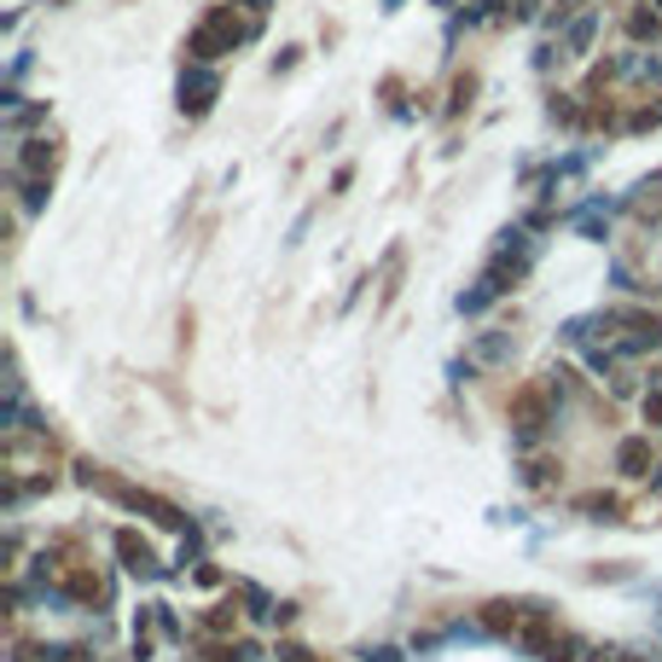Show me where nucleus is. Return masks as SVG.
Segmentation results:
<instances>
[{"mask_svg":"<svg viewBox=\"0 0 662 662\" xmlns=\"http://www.w3.org/2000/svg\"><path fill=\"white\" fill-rule=\"evenodd\" d=\"M111 546H117V558H122V570H129V575H151V570H158V546H151L140 529H117Z\"/></svg>","mask_w":662,"mask_h":662,"instance_id":"6","label":"nucleus"},{"mask_svg":"<svg viewBox=\"0 0 662 662\" xmlns=\"http://www.w3.org/2000/svg\"><path fill=\"white\" fill-rule=\"evenodd\" d=\"M59 158H64L59 134H30V140L18 146V158H12V187H36V192H47V181L59 174Z\"/></svg>","mask_w":662,"mask_h":662,"instance_id":"2","label":"nucleus"},{"mask_svg":"<svg viewBox=\"0 0 662 662\" xmlns=\"http://www.w3.org/2000/svg\"><path fill=\"white\" fill-rule=\"evenodd\" d=\"M471 99H477V70H460V76H453V106H448V117L471 111Z\"/></svg>","mask_w":662,"mask_h":662,"instance_id":"9","label":"nucleus"},{"mask_svg":"<svg viewBox=\"0 0 662 662\" xmlns=\"http://www.w3.org/2000/svg\"><path fill=\"white\" fill-rule=\"evenodd\" d=\"M616 23L628 47H662V0H622Z\"/></svg>","mask_w":662,"mask_h":662,"instance_id":"4","label":"nucleus"},{"mask_svg":"<svg viewBox=\"0 0 662 662\" xmlns=\"http://www.w3.org/2000/svg\"><path fill=\"white\" fill-rule=\"evenodd\" d=\"M518 471H523V489H529V494H546V500H552L558 489H564L570 460H564V453H552V448H529Z\"/></svg>","mask_w":662,"mask_h":662,"instance_id":"5","label":"nucleus"},{"mask_svg":"<svg viewBox=\"0 0 662 662\" xmlns=\"http://www.w3.org/2000/svg\"><path fill=\"white\" fill-rule=\"evenodd\" d=\"M210 99H215V76L210 70H203V64H192V76H187V82H181V111H210Z\"/></svg>","mask_w":662,"mask_h":662,"instance_id":"8","label":"nucleus"},{"mask_svg":"<svg viewBox=\"0 0 662 662\" xmlns=\"http://www.w3.org/2000/svg\"><path fill=\"white\" fill-rule=\"evenodd\" d=\"M628 215H633V227H640V233H645V227H656V221H662V174H656V181H645L640 192H633Z\"/></svg>","mask_w":662,"mask_h":662,"instance_id":"7","label":"nucleus"},{"mask_svg":"<svg viewBox=\"0 0 662 662\" xmlns=\"http://www.w3.org/2000/svg\"><path fill=\"white\" fill-rule=\"evenodd\" d=\"M640 419H645V430H651V437L662 430V390H656V384L640 395Z\"/></svg>","mask_w":662,"mask_h":662,"instance_id":"10","label":"nucleus"},{"mask_svg":"<svg viewBox=\"0 0 662 662\" xmlns=\"http://www.w3.org/2000/svg\"><path fill=\"white\" fill-rule=\"evenodd\" d=\"M616 471L628 482H662V442H651V430L616 442Z\"/></svg>","mask_w":662,"mask_h":662,"instance_id":"3","label":"nucleus"},{"mask_svg":"<svg viewBox=\"0 0 662 662\" xmlns=\"http://www.w3.org/2000/svg\"><path fill=\"white\" fill-rule=\"evenodd\" d=\"M558 413H564V401L552 395L546 378H523V384L512 390V401H505V424H512L523 442H541L558 424Z\"/></svg>","mask_w":662,"mask_h":662,"instance_id":"1","label":"nucleus"}]
</instances>
